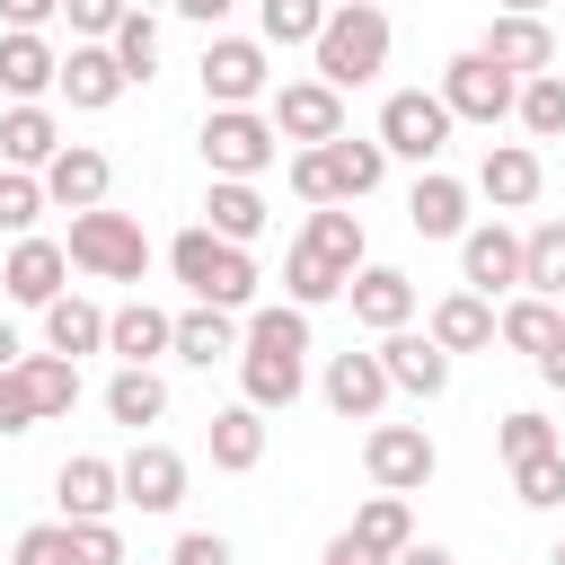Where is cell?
I'll list each match as a JSON object with an SVG mask.
<instances>
[{
	"label": "cell",
	"instance_id": "obj_31",
	"mask_svg": "<svg viewBox=\"0 0 565 565\" xmlns=\"http://www.w3.org/2000/svg\"><path fill=\"white\" fill-rule=\"evenodd\" d=\"M203 441H212V468H221V477H247V468L265 459V406H247V397H238V406H221Z\"/></svg>",
	"mask_w": 565,
	"mask_h": 565
},
{
	"label": "cell",
	"instance_id": "obj_42",
	"mask_svg": "<svg viewBox=\"0 0 565 565\" xmlns=\"http://www.w3.org/2000/svg\"><path fill=\"white\" fill-rule=\"evenodd\" d=\"M106 44H115V62L132 71V88H141V79L159 71V18H150V9H124V26H115Z\"/></svg>",
	"mask_w": 565,
	"mask_h": 565
},
{
	"label": "cell",
	"instance_id": "obj_37",
	"mask_svg": "<svg viewBox=\"0 0 565 565\" xmlns=\"http://www.w3.org/2000/svg\"><path fill=\"white\" fill-rule=\"evenodd\" d=\"M521 291L565 300V221H539V230L521 238Z\"/></svg>",
	"mask_w": 565,
	"mask_h": 565
},
{
	"label": "cell",
	"instance_id": "obj_41",
	"mask_svg": "<svg viewBox=\"0 0 565 565\" xmlns=\"http://www.w3.org/2000/svg\"><path fill=\"white\" fill-rule=\"evenodd\" d=\"M44 203H53V194H44L35 168H0V230H9V238H35Z\"/></svg>",
	"mask_w": 565,
	"mask_h": 565
},
{
	"label": "cell",
	"instance_id": "obj_13",
	"mask_svg": "<svg viewBox=\"0 0 565 565\" xmlns=\"http://www.w3.org/2000/svg\"><path fill=\"white\" fill-rule=\"evenodd\" d=\"M459 282L468 291H521V230H503V221H468V238H459Z\"/></svg>",
	"mask_w": 565,
	"mask_h": 565
},
{
	"label": "cell",
	"instance_id": "obj_29",
	"mask_svg": "<svg viewBox=\"0 0 565 565\" xmlns=\"http://www.w3.org/2000/svg\"><path fill=\"white\" fill-rule=\"evenodd\" d=\"M106 353H124V362H159V353H177V318L150 309V300H124V309H106Z\"/></svg>",
	"mask_w": 565,
	"mask_h": 565
},
{
	"label": "cell",
	"instance_id": "obj_20",
	"mask_svg": "<svg viewBox=\"0 0 565 565\" xmlns=\"http://www.w3.org/2000/svg\"><path fill=\"white\" fill-rule=\"evenodd\" d=\"M539 185H547V168H539V150H530V141H494V150L477 159V194H486L494 212H530V203H539Z\"/></svg>",
	"mask_w": 565,
	"mask_h": 565
},
{
	"label": "cell",
	"instance_id": "obj_16",
	"mask_svg": "<svg viewBox=\"0 0 565 565\" xmlns=\"http://www.w3.org/2000/svg\"><path fill=\"white\" fill-rule=\"evenodd\" d=\"M62 274H71V247H62V238H18L9 265H0V291H9L18 309H53V300H62Z\"/></svg>",
	"mask_w": 565,
	"mask_h": 565
},
{
	"label": "cell",
	"instance_id": "obj_19",
	"mask_svg": "<svg viewBox=\"0 0 565 565\" xmlns=\"http://www.w3.org/2000/svg\"><path fill=\"white\" fill-rule=\"evenodd\" d=\"M106 185H115V159H106V150H88V141H62V150L44 159V194H53L62 212H97V203H106Z\"/></svg>",
	"mask_w": 565,
	"mask_h": 565
},
{
	"label": "cell",
	"instance_id": "obj_39",
	"mask_svg": "<svg viewBox=\"0 0 565 565\" xmlns=\"http://www.w3.org/2000/svg\"><path fill=\"white\" fill-rule=\"evenodd\" d=\"M353 539H362V547H380V556H397V547L415 539V512H406V494H388V486H380V494L353 512Z\"/></svg>",
	"mask_w": 565,
	"mask_h": 565
},
{
	"label": "cell",
	"instance_id": "obj_15",
	"mask_svg": "<svg viewBox=\"0 0 565 565\" xmlns=\"http://www.w3.org/2000/svg\"><path fill=\"white\" fill-rule=\"evenodd\" d=\"M53 503H62V521H115V503H124V468L97 459V450H79V459L53 468Z\"/></svg>",
	"mask_w": 565,
	"mask_h": 565
},
{
	"label": "cell",
	"instance_id": "obj_24",
	"mask_svg": "<svg viewBox=\"0 0 565 565\" xmlns=\"http://www.w3.org/2000/svg\"><path fill=\"white\" fill-rule=\"evenodd\" d=\"M406 230H415V238H468V185H459V177H441V168H415Z\"/></svg>",
	"mask_w": 565,
	"mask_h": 565
},
{
	"label": "cell",
	"instance_id": "obj_33",
	"mask_svg": "<svg viewBox=\"0 0 565 565\" xmlns=\"http://www.w3.org/2000/svg\"><path fill=\"white\" fill-rule=\"evenodd\" d=\"M44 344H53V353H71V362H79V353H106V309H97V300H79V291H62V300L44 309Z\"/></svg>",
	"mask_w": 565,
	"mask_h": 565
},
{
	"label": "cell",
	"instance_id": "obj_38",
	"mask_svg": "<svg viewBox=\"0 0 565 565\" xmlns=\"http://www.w3.org/2000/svg\"><path fill=\"white\" fill-rule=\"evenodd\" d=\"M327 9H335V0H256V35L282 44V53H291V44H318Z\"/></svg>",
	"mask_w": 565,
	"mask_h": 565
},
{
	"label": "cell",
	"instance_id": "obj_7",
	"mask_svg": "<svg viewBox=\"0 0 565 565\" xmlns=\"http://www.w3.org/2000/svg\"><path fill=\"white\" fill-rule=\"evenodd\" d=\"M274 44L265 35H212L203 44V106H265L274 97V62H265Z\"/></svg>",
	"mask_w": 565,
	"mask_h": 565
},
{
	"label": "cell",
	"instance_id": "obj_14",
	"mask_svg": "<svg viewBox=\"0 0 565 565\" xmlns=\"http://www.w3.org/2000/svg\"><path fill=\"white\" fill-rule=\"evenodd\" d=\"M318 388H327V406H335L344 424H380V406L397 397V388H388V362H380V344H371V353H335Z\"/></svg>",
	"mask_w": 565,
	"mask_h": 565
},
{
	"label": "cell",
	"instance_id": "obj_8",
	"mask_svg": "<svg viewBox=\"0 0 565 565\" xmlns=\"http://www.w3.org/2000/svg\"><path fill=\"white\" fill-rule=\"evenodd\" d=\"M450 106H441V88H388L380 97V141H388V159H415V168H433L441 150H450Z\"/></svg>",
	"mask_w": 565,
	"mask_h": 565
},
{
	"label": "cell",
	"instance_id": "obj_35",
	"mask_svg": "<svg viewBox=\"0 0 565 565\" xmlns=\"http://www.w3.org/2000/svg\"><path fill=\"white\" fill-rule=\"evenodd\" d=\"M344 282H353V274H335L318 247H300V238H291V256H282V300H300V309H327V300H344Z\"/></svg>",
	"mask_w": 565,
	"mask_h": 565
},
{
	"label": "cell",
	"instance_id": "obj_36",
	"mask_svg": "<svg viewBox=\"0 0 565 565\" xmlns=\"http://www.w3.org/2000/svg\"><path fill=\"white\" fill-rule=\"evenodd\" d=\"M18 371H26V388H35V415H44V424L79 406V362H71V353H53V344H44V353H26Z\"/></svg>",
	"mask_w": 565,
	"mask_h": 565
},
{
	"label": "cell",
	"instance_id": "obj_21",
	"mask_svg": "<svg viewBox=\"0 0 565 565\" xmlns=\"http://www.w3.org/2000/svg\"><path fill=\"white\" fill-rule=\"evenodd\" d=\"M124 88H132V71L115 62V44H71V53H62V97H71L79 115H106Z\"/></svg>",
	"mask_w": 565,
	"mask_h": 565
},
{
	"label": "cell",
	"instance_id": "obj_52",
	"mask_svg": "<svg viewBox=\"0 0 565 565\" xmlns=\"http://www.w3.org/2000/svg\"><path fill=\"white\" fill-rule=\"evenodd\" d=\"M168 9H177V18H194V26H221L238 0H168Z\"/></svg>",
	"mask_w": 565,
	"mask_h": 565
},
{
	"label": "cell",
	"instance_id": "obj_50",
	"mask_svg": "<svg viewBox=\"0 0 565 565\" xmlns=\"http://www.w3.org/2000/svg\"><path fill=\"white\" fill-rule=\"evenodd\" d=\"M318 565H388V556H380V547H362V539H353V530H335V539H327V556H318Z\"/></svg>",
	"mask_w": 565,
	"mask_h": 565
},
{
	"label": "cell",
	"instance_id": "obj_40",
	"mask_svg": "<svg viewBox=\"0 0 565 565\" xmlns=\"http://www.w3.org/2000/svg\"><path fill=\"white\" fill-rule=\"evenodd\" d=\"M512 115H521V132H530V141H556V132H565V71H530Z\"/></svg>",
	"mask_w": 565,
	"mask_h": 565
},
{
	"label": "cell",
	"instance_id": "obj_2",
	"mask_svg": "<svg viewBox=\"0 0 565 565\" xmlns=\"http://www.w3.org/2000/svg\"><path fill=\"white\" fill-rule=\"evenodd\" d=\"M168 274H177V282H185L194 300H212V309H238V318L256 309V256H247L238 238L203 230V221L168 238Z\"/></svg>",
	"mask_w": 565,
	"mask_h": 565
},
{
	"label": "cell",
	"instance_id": "obj_54",
	"mask_svg": "<svg viewBox=\"0 0 565 565\" xmlns=\"http://www.w3.org/2000/svg\"><path fill=\"white\" fill-rule=\"evenodd\" d=\"M18 362H26V344H18V327L0 318V371H18Z\"/></svg>",
	"mask_w": 565,
	"mask_h": 565
},
{
	"label": "cell",
	"instance_id": "obj_51",
	"mask_svg": "<svg viewBox=\"0 0 565 565\" xmlns=\"http://www.w3.org/2000/svg\"><path fill=\"white\" fill-rule=\"evenodd\" d=\"M44 18H62V0H0V26H35L44 35Z\"/></svg>",
	"mask_w": 565,
	"mask_h": 565
},
{
	"label": "cell",
	"instance_id": "obj_1",
	"mask_svg": "<svg viewBox=\"0 0 565 565\" xmlns=\"http://www.w3.org/2000/svg\"><path fill=\"white\" fill-rule=\"evenodd\" d=\"M238 388L247 406H291L309 388V309L300 300H265L247 309V344H238Z\"/></svg>",
	"mask_w": 565,
	"mask_h": 565
},
{
	"label": "cell",
	"instance_id": "obj_45",
	"mask_svg": "<svg viewBox=\"0 0 565 565\" xmlns=\"http://www.w3.org/2000/svg\"><path fill=\"white\" fill-rule=\"evenodd\" d=\"M9 565H71V521H35V530H18Z\"/></svg>",
	"mask_w": 565,
	"mask_h": 565
},
{
	"label": "cell",
	"instance_id": "obj_4",
	"mask_svg": "<svg viewBox=\"0 0 565 565\" xmlns=\"http://www.w3.org/2000/svg\"><path fill=\"white\" fill-rule=\"evenodd\" d=\"M380 177H388V141H380V132H371V141L335 132V141L291 150V194H300V203H362Z\"/></svg>",
	"mask_w": 565,
	"mask_h": 565
},
{
	"label": "cell",
	"instance_id": "obj_55",
	"mask_svg": "<svg viewBox=\"0 0 565 565\" xmlns=\"http://www.w3.org/2000/svg\"><path fill=\"white\" fill-rule=\"evenodd\" d=\"M539 380H547V388H565V344H556V353H539Z\"/></svg>",
	"mask_w": 565,
	"mask_h": 565
},
{
	"label": "cell",
	"instance_id": "obj_56",
	"mask_svg": "<svg viewBox=\"0 0 565 565\" xmlns=\"http://www.w3.org/2000/svg\"><path fill=\"white\" fill-rule=\"evenodd\" d=\"M494 9H530V18H547V0H494Z\"/></svg>",
	"mask_w": 565,
	"mask_h": 565
},
{
	"label": "cell",
	"instance_id": "obj_57",
	"mask_svg": "<svg viewBox=\"0 0 565 565\" xmlns=\"http://www.w3.org/2000/svg\"><path fill=\"white\" fill-rule=\"evenodd\" d=\"M547 565H565V539H556V556H547Z\"/></svg>",
	"mask_w": 565,
	"mask_h": 565
},
{
	"label": "cell",
	"instance_id": "obj_53",
	"mask_svg": "<svg viewBox=\"0 0 565 565\" xmlns=\"http://www.w3.org/2000/svg\"><path fill=\"white\" fill-rule=\"evenodd\" d=\"M388 565H459V556H450V547H433V539H406Z\"/></svg>",
	"mask_w": 565,
	"mask_h": 565
},
{
	"label": "cell",
	"instance_id": "obj_11",
	"mask_svg": "<svg viewBox=\"0 0 565 565\" xmlns=\"http://www.w3.org/2000/svg\"><path fill=\"white\" fill-rule=\"evenodd\" d=\"M265 115H274V132L282 141H335L344 132V88H327V79H282L274 97H265Z\"/></svg>",
	"mask_w": 565,
	"mask_h": 565
},
{
	"label": "cell",
	"instance_id": "obj_10",
	"mask_svg": "<svg viewBox=\"0 0 565 565\" xmlns=\"http://www.w3.org/2000/svg\"><path fill=\"white\" fill-rule=\"evenodd\" d=\"M362 468H371V486H388V494H424L433 468H441V450H433L424 424H371V433H362Z\"/></svg>",
	"mask_w": 565,
	"mask_h": 565
},
{
	"label": "cell",
	"instance_id": "obj_3",
	"mask_svg": "<svg viewBox=\"0 0 565 565\" xmlns=\"http://www.w3.org/2000/svg\"><path fill=\"white\" fill-rule=\"evenodd\" d=\"M309 53H318V79L327 88H371L388 71V9L380 0H335Z\"/></svg>",
	"mask_w": 565,
	"mask_h": 565
},
{
	"label": "cell",
	"instance_id": "obj_12",
	"mask_svg": "<svg viewBox=\"0 0 565 565\" xmlns=\"http://www.w3.org/2000/svg\"><path fill=\"white\" fill-rule=\"evenodd\" d=\"M477 53H494L512 79H530V71H556V26L530 18V9H494L486 35H477Z\"/></svg>",
	"mask_w": 565,
	"mask_h": 565
},
{
	"label": "cell",
	"instance_id": "obj_46",
	"mask_svg": "<svg viewBox=\"0 0 565 565\" xmlns=\"http://www.w3.org/2000/svg\"><path fill=\"white\" fill-rule=\"evenodd\" d=\"M71 565H124V530L115 521H71Z\"/></svg>",
	"mask_w": 565,
	"mask_h": 565
},
{
	"label": "cell",
	"instance_id": "obj_48",
	"mask_svg": "<svg viewBox=\"0 0 565 565\" xmlns=\"http://www.w3.org/2000/svg\"><path fill=\"white\" fill-rule=\"evenodd\" d=\"M44 415H35V388H26V371H0V433H35Z\"/></svg>",
	"mask_w": 565,
	"mask_h": 565
},
{
	"label": "cell",
	"instance_id": "obj_44",
	"mask_svg": "<svg viewBox=\"0 0 565 565\" xmlns=\"http://www.w3.org/2000/svg\"><path fill=\"white\" fill-rule=\"evenodd\" d=\"M512 494H521L530 512H556V503H565V450H539V459H521V468H512Z\"/></svg>",
	"mask_w": 565,
	"mask_h": 565
},
{
	"label": "cell",
	"instance_id": "obj_28",
	"mask_svg": "<svg viewBox=\"0 0 565 565\" xmlns=\"http://www.w3.org/2000/svg\"><path fill=\"white\" fill-rule=\"evenodd\" d=\"M300 247H318L335 274H362V265H371V238H362V212H353V203H309Z\"/></svg>",
	"mask_w": 565,
	"mask_h": 565
},
{
	"label": "cell",
	"instance_id": "obj_23",
	"mask_svg": "<svg viewBox=\"0 0 565 565\" xmlns=\"http://www.w3.org/2000/svg\"><path fill=\"white\" fill-rule=\"evenodd\" d=\"M0 88L26 106V97H53L62 88V53L35 35V26H0Z\"/></svg>",
	"mask_w": 565,
	"mask_h": 565
},
{
	"label": "cell",
	"instance_id": "obj_18",
	"mask_svg": "<svg viewBox=\"0 0 565 565\" xmlns=\"http://www.w3.org/2000/svg\"><path fill=\"white\" fill-rule=\"evenodd\" d=\"M115 468H124V503H132V512H177V503H185V459H177L168 441H132Z\"/></svg>",
	"mask_w": 565,
	"mask_h": 565
},
{
	"label": "cell",
	"instance_id": "obj_47",
	"mask_svg": "<svg viewBox=\"0 0 565 565\" xmlns=\"http://www.w3.org/2000/svg\"><path fill=\"white\" fill-rule=\"evenodd\" d=\"M124 9H132V0H62V18H71L79 44H106V35L124 26Z\"/></svg>",
	"mask_w": 565,
	"mask_h": 565
},
{
	"label": "cell",
	"instance_id": "obj_34",
	"mask_svg": "<svg viewBox=\"0 0 565 565\" xmlns=\"http://www.w3.org/2000/svg\"><path fill=\"white\" fill-rule=\"evenodd\" d=\"M106 415H115V424H132V433H141V424H159V415H168V380H159L150 362H124V371L106 380Z\"/></svg>",
	"mask_w": 565,
	"mask_h": 565
},
{
	"label": "cell",
	"instance_id": "obj_32",
	"mask_svg": "<svg viewBox=\"0 0 565 565\" xmlns=\"http://www.w3.org/2000/svg\"><path fill=\"white\" fill-rule=\"evenodd\" d=\"M203 230H221V238H265V194H256V177H212V194H203Z\"/></svg>",
	"mask_w": 565,
	"mask_h": 565
},
{
	"label": "cell",
	"instance_id": "obj_26",
	"mask_svg": "<svg viewBox=\"0 0 565 565\" xmlns=\"http://www.w3.org/2000/svg\"><path fill=\"white\" fill-rule=\"evenodd\" d=\"M424 335H433L441 353H486V344H494V300L459 282V291H441V300H433V318H424Z\"/></svg>",
	"mask_w": 565,
	"mask_h": 565
},
{
	"label": "cell",
	"instance_id": "obj_43",
	"mask_svg": "<svg viewBox=\"0 0 565 565\" xmlns=\"http://www.w3.org/2000/svg\"><path fill=\"white\" fill-rule=\"evenodd\" d=\"M494 450H503V468H521V459L565 450V441H556V424H547L539 406H521V415H503V424H494Z\"/></svg>",
	"mask_w": 565,
	"mask_h": 565
},
{
	"label": "cell",
	"instance_id": "obj_49",
	"mask_svg": "<svg viewBox=\"0 0 565 565\" xmlns=\"http://www.w3.org/2000/svg\"><path fill=\"white\" fill-rule=\"evenodd\" d=\"M168 565H238V547H230L221 530H185V539L168 547Z\"/></svg>",
	"mask_w": 565,
	"mask_h": 565
},
{
	"label": "cell",
	"instance_id": "obj_30",
	"mask_svg": "<svg viewBox=\"0 0 565 565\" xmlns=\"http://www.w3.org/2000/svg\"><path fill=\"white\" fill-rule=\"evenodd\" d=\"M62 150V124H53V106L44 97H26V106H9L0 115V168H35L44 177V159Z\"/></svg>",
	"mask_w": 565,
	"mask_h": 565
},
{
	"label": "cell",
	"instance_id": "obj_25",
	"mask_svg": "<svg viewBox=\"0 0 565 565\" xmlns=\"http://www.w3.org/2000/svg\"><path fill=\"white\" fill-rule=\"evenodd\" d=\"M344 300H353V318H362L371 335H388V327H415V282H406L397 265H362V274L344 282Z\"/></svg>",
	"mask_w": 565,
	"mask_h": 565
},
{
	"label": "cell",
	"instance_id": "obj_6",
	"mask_svg": "<svg viewBox=\"0 0 565 565\" xmlns=\"http://www.w3.org/2000/svg\"><path fill=\"white\" fill-rule=\"evenodd\" d=\"M282 159V132L265 106H212L203 115V168L212 177H265Z\"/></svg>",
	"mask_w": 565,
	"mask_h": 565
},
{
	"label": "cell",
	"instance_id": "obj_22",
	"mask_svg": "<svg viewBox=\"0 0 565 565\" xmlns=\"http://www.w3.org/2000/svg\"><path fill=\"white\" fill-rule=\"evenodd\" d=\"M238 344H247V318L238 309H212V300L177 309V362L212 371V362H238Z\"/></svg>",
	"mask_w": 565,
	"mask_h": 565
},
{
	"label": "cell",
	"instance_id": "obj_9",
	"mask_svg": "<svg viewBox=\"0 0 565 565\" xmlns=\"http://www.w3.org/2000/svg\"><path fill=\"white\" fill-rule=\"evenodd\" d=\"M441 106H450L459 124H503V115L521 106V79H512L494 53H477V44H468V53H450V62H441Z\"/></svg>",
	"mask_w": 565,
	"mask_h": 565
},
{
	"label": "cell",
	"instance_id": "obj_17",
	"mask_svg": "<svg viewBox=\"0 0 565 565\" xmlns=\"http://www.w3.org/2000/svg\"><path fill=\"white\" fill-rule=\"evenodd\" d=\"M380 362H388V388H397V397H441L459 353H441V344L415 335V327H388V335H380Z\"/></svg>",
	"mask_w": 565,
	"mask_h": 565
},
{
	"label": "cell",
	"instance_id": "obj_5",
	"mask_svg": "<svg viewBox=\"0 0 565 565\" xmlns=\"http://www.w3.org/2000/svg\"><path fill=\"white\" fill-rule=\"evenodd\" d=\"M62 247H71V265L97 274V282H141V274H150L141 221H132V212H106V203H97V212H71V238H62Z\"/></svg>",
	"mask_w": 565,
	"mask_h": 565
},
{
	"label": "cell",
	"instance_id": "obj_27",
	"mask_svg": "<svg viewBox=\"0 0 565 565\" xmlns=\"http://www.w3.org/2000/svg\"><path fill=\"white\" fill-rule=\"evenodd\" d=\"M494 344H512V353H556L565 344V300H539V291H512L503 309H494Z\"/></svg>",
	"mask_w": 565,
	"mask_h": 565
}]
</instances>
